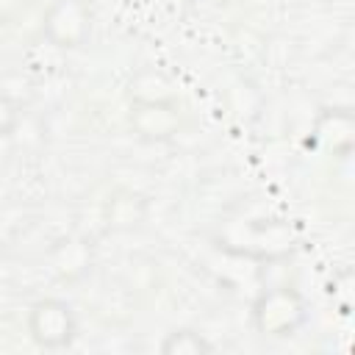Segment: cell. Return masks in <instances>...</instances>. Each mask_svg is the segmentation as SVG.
<instances>
[{"label": "cell", "mask_w": 355, "mask_h": 355, "mask_svg": "<svg viewBox=\"0 0 355 355\" xmlns=\"http://www.w3.org/2000/svg\"><path fill=\"white\" fill-rule=\"evenodd\" d=\"M42 311H44V324L42 327H36V338L42 341V344H64V341H69V308H64V305H39Z\"/></svg>", "instance_id": "1"}, {"label": "cell", "mask_w": 355, "mask_h": 355, "mask_svg": "<svg viewBox=\"0 0 355 355\" xmlns=\"http://www.w3.org/2000/svg\"><path fill=\"white\" fill-rule=\"evenodd\" d=\"M205 349H211V347L194 333H172L169 341L164 344V352H191V355H197V352H205Z\"/></svg>", "instance_id": "2"}]
</instances>
